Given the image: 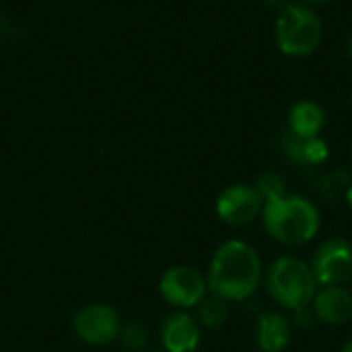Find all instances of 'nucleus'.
I'll use <instances>...</instances> for the list:
<instances>
[{
  "label": "nucleus",
  "instance_id": "f257e3e1",
  "mask_svg": "<svg viewBox=\"0 0 352 352\" xmlns=\"http://www.w3.org/2000/svg\"><path fill=\"white\" fill-rule=\"evenodd\" d=\"M262 283V260L258 250L241 239H229L210 258L206 285L210 295L223 301H245Z\"/></svg>",
  "mask_w": 352,
  "mask_h": 352
},
{
  "label": "nucleus",
  "instance_id": "f03ea898",
  "mask_svg": "<svg viewBox=\"0 0 352 352\" xmlns=\"http://www.w3.org/2000/svg\"><path fill=\"white\" fill-rule=\"evenodd\" d=\"M262 221L270 237L285 245H303L311 241L322 225L318 206L297 194L264 202Z\"/></svg>",
  "mask_w": 352,
  "mask_h": 352
},
{
  "label": "nucleus",
  "instance_id": "7ed1b4c3",
  "mask_svg": "<svg viewBox=\"0 0 352 352\" xmlns=\"http://www.w3.org/2000/svg\"><path fill=\"white\" fill-rule=\"evenodd\" d=\"M268 295L285 309H299L311 305L320 285L307 262L285 256L278 258L266 272Z\"/></svg>",
  "mask_w": 352,
  "mask_h": 352
},
{
  "label": "nucleus",
  "instance_id": "20e7f679",
  "mask_svg": "<svg viewBox=\"0 0 352 352\" xmlns=\"http://www.w3.org/2000/svg\"><path fill=\"white\" fill-rule=\"evenodd\" d=\"M324 35L320 16L303 4H289L276 19V43L283 54L301 58L311 54Z\"/></svg>",
  "mask_w": 352,
  "mask_h": 352
},
{
  "label": "nucleus",
  "instance_id": "39448f33",
  "mask_svg": "<svg viewBox=\"0 0 352 352\" xmlns=\"http://www.w3.org/2000/svg\"><path fill=\"white\" fill-rule=\"evenodd\" d=\"M206 276L194 266H171L159 278V295L163 301L182 311L198 307L206 299Z\"/></svg>",
  "mask_w": 352,
  "mask_h": 352
},
{
  "label": "nucleus",
  "instance_id": "423d86ee",
  "mask_svg": "<svg viewBox=\"0 0 352 352\" xmlns=\"http://www.w3.org/2000/svg\"><path fill=\"white\" fill-rule=\"evenodd\" d=\"M72 330L76 338L91 346H107L118 340L122 330V320L116 307L107 303H89L76 311L72 320Z\"/></svg>",
  "mask_w": 352,
  "mask_h": 352
},
{
  "label": "nucleus",
  "instance_id": "0eeeda50",
  "mask_svg": "<svg viewBox=\"0 0 352 352\" xmlns=\"http://www.w3.org/2000/svg\"><path fill=\"white\" fill-rule=\"evenodd\" d=\"M311 270L320 287H344L352 278V245L344 237L326 239L311 260Z\"/></svg>",
  "mask_w": 352,
  "mask_h": 352
},
{
  "label": "nucleus",
  "instance_id": "6e6552de",
  "mask_svg": "<svg viewBox=\"0 0 352 352\" xmlns=\"http://www.w3.org/2000/svg\"><path fill=\"white\" fill-rule=\"evenodd\" d=\"M264 208V198L256 186L235 184L223 190L217 198V214L231 227H245L254 223Z\"/></svg>",
  "mask_w": 352,
  "mask_h": 352
},
{
  "label": "nucleus",
  "instance_id": "1a4fd4ad",
  "mask_svg": "<svg viewBox=\"0 0 352 352\" xmlns=\"http://www.w3.org/2000/svg\"><path fill=\"white\" fill-rule=\"evenodd\" d=\"M161 344L165 352H196L200 346V324L188 311H173L161 326Z\"/></svg>",
  "mask_w": 352,
  "mask_h": 352
},
{
  "label": "nucleus",
  "instance_id": "9d476101",
  "mask_svg": "<svg viewBox=\"0 0 352 352\" xmlns=\"http://www.w3.org/2000/svg\"><path fill=\"white\" fill-rule=\"evenodd\" d=\"M311 309L322 324L344 326L352 320V293L344 287H320Z\"/></svg>",
  "mask_w": 352,
  "mask_h": 352
},
{
  "label": "nucleus",
  "instance_id": "9b49d317",
  "mask_svg": "<svg viewBox=\"0 0 352 352\" xmlns=\"http://www.w3.org/2000/svg\"><path fill=\"white\" fill-rule=\"evenodd\" d=\"M256 342L262 352H285L291 344V320L278 311H266L256 326Z\"/></svg>",
  "mask_w": 352,
  "mask_h": 352
},
{
  "label": "nucleus",
  "instance_id": "f8f14e48",
  "mask_svg": "<svg viewBox=\"0 0 352 352\" xmlns=\"http://www.w3.org/2000/svg\"><path fill=\"white\" fill-rule=\"evenodd\" d=\"M326 124V113L322 105L314 101H299L289 111V132L299 138H318Z\"/></svg>",
  "mask_w": 352,
  "mask_h": 352
},
{
  "label": "nucleus",
  "instance_id": "ddd939ff",
  "mask_svg": "<svg viewBox=\"0 0 352 352\" xmlns=\"http://www.w3.org/2000/svg\"><path fill=\"white\" fill-rule=\"evenodd\" d=\"M229 318V307H227V301L219 299V297H208L204 299L200 305H198V324L204 326V328H221Z\"/></svg>",
  "mask_w": 352,
  "mask_h": 352
},
{
  "label": "nucleus",
  "instance_id": "4468645a",
  "mask_svg": "<svg viewBox=\"0 0 352 352\" xmlns=\"http://www.w3.org/2000/svg\"><path fill=\"white\" fill-rule=\"evenodd\" d=\"M256 190L260 192V196L264 198V202L268 200H274V198H280L287 194V184L283 179V175L274 173V171H268V173H262L256 182Z\"/></svg>",
  "mask_w": 352,
  "mask_h": 352
},
{
  "label": "nucleus",
  "instance_id": "2eb2a0df",
  "mask_svg": "<svg viewBox=\"0 0 352 352\" xmlns=\"http://www.w3.org/2000/svg\"><path fill=\"white\" fill-rule=\"evenodd\" d=\"M118 340H120V344H122L124 349H128V351L142 352L144 351V346H146V342H148V334H146V330H144L142 326H138V324H128V326H122Z\"/></svg>",
  "mask_w": 352,
  "mask_h": 352
},
{
  "label": "nucleus",
  "instance_id": "dca6fc26",
  "mask_svg": "<svg viewBox=\"0 0 352 352\" xmlns=\"http://www.w3.org/2000/svg\"><path fill=\"white\" fill-rule=\"evenodd\" d=\"M283 148H285V155L291 161H295L299 165H305V138H299L293 132H289L283 138Z\"/></svg>",
  "mask_w": 352,
  "mask_h": 352
},
{
  "label": "nucleus",
  "instance_id": "f3484780",
  "mask_svg": "<svg viewBox=\"0 0 352 352\" xmlns=\"http://www.w3.org/2000/svg\"><path fill=\"white\" fill-rule=\"evenodd\" d=\"M330 148L322 138H307L305 140V163L309 165H320L328 159Z\"/></svg>",
  "mask_w": 352,
  "mask_h": 352
},
{
  "label": "nucleus",
  "instance_id": "a211bd4d",
  "mask_svg": "<svg viewBox=\"0 0 352 352\" xmlns=\"http://www.w3.org/2000/svg\"><path fill=\"white\" fill-rule=\"evenodd\" d=\"M293 314H295L293 324H295V326H299V328H309V326H314V322L318 320V318H316V314H314V309H311V305H307V307H299V309H295Z\"/></svg>",
  "mask_w": 352,
  "mask_h": 352
},
{
  "label": "nucleus",
  "instance_id": "6ab92c4d",
  "mask_svg": "<svg viewBox=\"0 0 352 352\" xmlns=\"http://www.w3.org/2000/svg\"><path fill=\"white\" fill-rule=\"evenodd\" d=\"M270 6H278V8H285V6H289L291 4V0H266Z\"/></svg>",
  "mask_w": 352,
  "mask_h": 352
},
{
  "label": "nucleus",
  "instance_id": "aec40b11",
  "mask_svg": "<svg viewBox=\"0 0 352 352\" xmlns=\"http://www.w3.org/2000/svg\"><path fill=\"white\" fill-rule=\"evenodd\" d=\"M346 202H349V206H351V210H352V184H351V188L346 190Z\"/></svg>",
  "mask_w": 352,
  "mask_h": 352
},
{
  "label": "nucleus",
  "instance_id": "412c9836",
  "mask_svg": "<svg viewBox=\"0 0 352 352\" xmlns=\"http://www.w3.org/2000/svg\"><path fill=\"white\" fill-rule=\"evenodd\" d=\"M340 352H352V338L346 342V344H344V346H342V351Z\"/></svg>",
  "mask_w": 352,
  "mask_h": 352
},
{
  "label": "nucleus",
  "instance_id": "4be33fe9",
  "mask_svg": "<svg viewBox=\"0 0 352 352\" xmlns=\"http://www.w3.org/2000/svg\"><path fill=\"white\" fill-rule=\"evenodd\" d=\"M346 52H349V56H351V60H352V35L349 37V43H346Z\"/></svg>",
  "mask_w": 352,
  "mask_h": 352
},
{
  "label": "nucleus",
  "instance_id": "5701e85b",
  "mask_svg": "<svg viewBox=\"0 0 352 352\" xmlns=\"http://www.w3.org/2000/svg\"><path fill=\"white\" fill-rule=\"evenodd\" d=\"M307 2H311V4H328L332 0H307Z\"/></svg>",
  "mask_w": 352,
  "mask_h": 352
},
{
  "label": "nucleus",
  "instance_id": "b1692460",
  "mask_svg": "<svg viewBox=\"0 0 352 352\" xmlns=\"http://www.w3.org/2000/svg\"><path fill=\"white\" fill-rule=\"evenodd\" d=\"M142 352H165V351H142Z\"/></svg>",
  "mask_w": 352,
  "mask_h": 352
},
{
  "label": "nucleus",
  "instance_id": "393cba45",
  "mask_svg": "<svg viewBox=\"0 0 352 352\" xmlns=\"http://www.w3.org/2000/svg\"><path fill=\"white\" fill-rule=\"evenodd\" d=\"M196 352H198V351H196Z\"/></svg>",
  "mask_w": 352,
  "mask_h": 352
}]
</instances>
